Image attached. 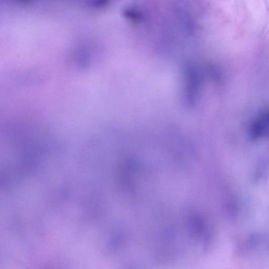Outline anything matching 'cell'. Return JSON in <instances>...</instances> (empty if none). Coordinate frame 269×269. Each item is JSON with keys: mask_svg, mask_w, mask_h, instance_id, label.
<instances>
[{"mask_svg": "<svg viewBox=\"0 0 269 269\" xmlns=\"http://www.w3.org/2000/svg\"><path fill=\"white\" fill-rule=\"evenodd\" d=\"M269 133V112L262 114L255 120L251 129V137L258 139Z\"/></svg>", "mask_w": 269, "mask_h": 269, "instance_id": "1", "label": "cell"}, {"mask_svg": "<svg viewBox=\"0 0 269 269\" xmlns=\"http://www.w3.org/2000/svg\"><path fill=\"white\" fill-rule=\"evenodd\" d=\"M123 16L128 21L132 23H138L142 20L143 15L139 9L129 6L123 11Z\"/></svg>", "mask_w": 269, "mask_h": 269, "instance_id": "2", "label": "cell"}, {"mask_svg": "<svg viewBox=\"0 0 269 269\" xmlns=\"http://www.w3.org/2000/svg\"><path fill=\"white\" fill-rule=\"evenodd\" d=\"M15 1L18 2L22 4H31L35 1V0H15Z\"/></svg>", "mask_w": 269, "mask_h": 269, "instance_id": "3", "label": "cell"}]
</instances>
